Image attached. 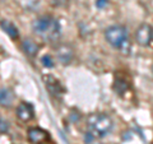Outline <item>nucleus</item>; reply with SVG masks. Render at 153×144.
Returning <instances> with one entry per match:
<instances>
[{"label":"nucleus","instance_id":"1","mask_svg":"<svg viewBox=\"0 0 153 144\" xmlns=\"http://www.w3.org/2000/svg\"><path fill=\"white\" fill-rule=\"evenodd\" d=\"M32 30L45 41H55L61 33L59 21L52 16H42L35 19L32 23Z\"/></svg>","mask_w":153,"mask_h":144},{"label":"nucleus","instance_id":"2","mask_svg":"<svg viewBox=\"0 0 153 144\" xmlns=\"http://www.w3.org/2000/svg\"><path fill=\"white\" fill-rule=\"evenodd\" d=\"M105 38L110 45L117 49L123 55H129L131 51V42L128 30L124 26H110L105 31Z\"/></svg>","mask_w":153,"mask_h":144},{"label":"nucleus","instance_id":"3","mask_svg":"<svg viewBox=\"0 0 153 144\" xmlns=\"http://www.w3.org/2000/svg\"><path fill=\"white\" fill-rule=\"evenodd\" d=\"M87 126H88V131L94 138H103L107 134L111 133L114 128V122H112V119L107 114L94 112L88 116Z\"/></svg>","mask_w":153,"mask_h":144},{"label":"nucleus","instance_id":"4","mask_svg":"<svg viewBox=\"0 0 153 144\" xmlns=\"http://www.w3.org/2000/svg\"><path fill=\"white\" fill-rule=\"evenodd\" d=\"M153 40V27L147 23H143L135 31V41L143 47L148 46Z\"/></svg>","mask_w":153,"mask_h":144},{"label":"nucleus","instance_id":"5","mask_svg":"<svg viewBox=\"0 0 153 144\" xmlns=\"http://www.w3.org/2000/svg\"><path fill=\"white\" fill-rule=\"evenodd\" d=\"M56 59L61 65H69L74 59V49L69 44H61L56 47Z\"/></svg>","mask_w":153,"mask_h":144},{"label":"nucleus","instance_id":"6","mask_svg":"<svg viewBox=\"0 0 153 144\" xmlns=\"http://www.w3.org/2000/svg\"><path fill=\"white\" fill-rule=\"evenodd\" d=\"M27 138L32 144H46L47 140H50L49 131L44 130L41 128H30L27 131Z\"/></svg>","mask_w":153,"mask_h":144},{"label":"nucleus","instance_id":"7","mask_svg":"<svg viewBox=\"0 0 153 144\" xmlns=\"http://www.w3.org/2000/svg\"><path fill=\"white\" fill-rule=\"evenodd\" d=\"M17 117L23 122H27L35 117V110H33V106L28 102H21L17 106L16 110Z\"/></svg>","mask_w":153,"mask_h":144},{"label":"nucleus","instance_id":"8","mask_svg":"<svg viewBox=\"0 0 153 144\" xmlns=\"http://www.w3.org/2000/svg\"><path fill=\"white\" fill-rule=\"evenodd\" d=\"M44 80H45L46 88L49 89V92H50L51 94H54V96H56V97H59V96H61V94L64 93L63 85L60 84V82L57 80L55 76H52V75H46V76H44Z\"/></svg>","mask_w":153,"mask_h":144},{"label":"nucleus","instance_id":"9","mask_svg":"<svg viewBox=\"0 0 153 144\" xmlns=\"http://www.w3.org/2000/svg\"><path fill=\"white\" fill-rule=\"evenodd\" d=\"M14 101H16V94L10 88H0V107H12Z\"/></svg>","mask_w":153,"mask_h":144},{"label":"nucleus","instance_id":"10","mask_svg":"<svg viewBox=\"0 0 153 144\" xmlns=\"http://www.w3.org/2000/svg\"><path fill=\"white\" fill-rule=\"evenodd\" d=\"M22 50L27 56L35 57L38 54V51H40V45L33 40H31V38H25L22 41Z\"/></svg>","mask_w":153,"mask_h":144},{"label":"nucleus","instance_id":"11","mask_svg":"<svg viewBox=\"0 0 153 144\" xmlns=\"http://www.w3.org/2000/svg\"><path fill=\"white\" fill-rule=\"evenodd\" d=\"M0 28L7 33V35L12 38V40H18L19 38V31H18V28L17 26L14 24L13 22L10 21H8V19H4V21L0 22Z\"/></svg>","mask_w":153,"mask_h":144},{"label":"nucleus","instance_id":"12","mask_svg":"<svg viewBox=\"0 0 153 144\" xmlns=\"http://www.w3.org/2000/svg\"><path fill=\"white\" fill-rule=\"evenodd\" d=\"M128 87H129V84H128V82L125 79L117 78L114 83V89L116 91V93H119V94H123L124 92H126Z\"/></svg>","mask_w":153,"mask_h":144},{"label":"nucleus","instance_id":"13","mask_svg":"<svg viewBox=\"0 0 153 144\" xmlns=\"http://www.w3.org/2000/svg\"><path fill=\"white\" fill-rule=\"evenodd\" d=\"M41 63L45 68H52V66H54V59H52L50 55H44L41 59Z\"/></svg>","mask_w":153,"mask_h":144},{"label":"nucleus","instance_id":"14","mask_svg":"<svg viewBox=\"0 0 153 144\" xmlns=\"http://www.w3.org/2000/svg\"><path fill=\"white\" fill-rule=\"evenodd\" d=\"M9 131V122L8 120L0 117V134H7Z\"/></svg>","mask_w":153,"mask_h":144},{"label":"nucleus","instance_id":"15","mask_svg":"<svg viewBox=\"0 0 153 144\" xmlns=\"http://www.w3.org/2000/svg\"><path fill=\"white\" fill-rule=\"evenodd\" d=\"M66 1H68V0H47V3L52 7H63L66 4Z\"/></svg>","mask_w":153,"mask_h":144},{"label":"nucleus","instance_id":"16","mask_svg":"<svg viewBox=\"0 0 153 144\" xmlns=\"http://www.w3.org/2000/svg\"><path fill=\"white\" fill-rule=\"evenodd\" d=\"M108 4V0H96V7L98 9H103Z\"/></svg>","mask_w":153,"mask_h":144},{"label":"nucleus","instance_id":"17","mask_svg":"<svg viewBox=\"0 0 153 144\" xmlns=\"http://www.w3.org/2000/svg\"><path fill=\"white\" fill-rule=\"evenodd\" d=\"M152 144H153V143H152Z\"/></svg>","mask_w":153,"mask_h":144}]
</instances>
